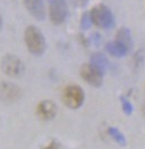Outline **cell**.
<instances>
[{
	"label": "cell",
	"instance_id": "cell-14",
	"mask_svg": "<svg viewBox=\"0 0 145 149\" xmlns=\"http://www.w3.org/2000/svg\"><path fill=\"white\" fill-rule=\"evenodd\" d=\"M43 149H61V147H60V143L58 141L52 140V141L49 142L47 146H45Z\"/></svg>",
	"mask_w": 145,
	"mask_h": 149
},
{
	"label": "cell",
	"instance_id": "cell-7",
	"mask_svg": "<svg viewBox=\"0 0 145 149\" xmlns=\"http://www.w3.org/2000/svg\"><path fill=\"white\" fill-rule=\"evenodd\" d=\"M22 2H23L26 10L35 19L40 20V22L45 20L47 11H46L44 0H22Z\"/></svg>",
	"mask_w": 145,
	"mask_h": 149
},
{
	"label": "cell",
	"instance_id": "cell-3",
	"mask_svg": "<svg viewBox=\"0 0 145 149\" xmlns=\"http://www.w3.org/2000/svg\"><path fill=\"white\" fill-rule=\"evenodd\" d=\"M63 102L69 109H78L85 101V93L79 85H68L63 91Z\"/></svg>",
	"mask_w": 145,
	"mask_h": 149
},
{
	"label": "cell",
	"instance_id": "cell-16",
	"mask_svg": "<svg viewBox=\"0 0 145 149\" xmlns=\"http://www.w3.org/2000/svg\"><path fill=\"white\" fill-rule=\"evenodd\" d=\"M70 1H72V5L76 6V7H84L88 2V0H70Z\"/></svg>",
	"mask_w": 145,
	"mask_h": 149
},
{
	"label": "cell",
	"instance_id": "cell-10",
	"mask_svg": "<svg viewBox=\"0 0 145 149\" xmlns=\"http://www.w3.org/2000/svg\"><path fill=\"white\" fill-rule=\"evenodd\" d=\"M128 49L130 48L127 46H125L124 44H122L121 42H118L116 39L114 42H108L106 44V51L110 55L115 56V57H123V56H125L128 52Z\"/></svg>",
	"mask_w": 145,
	"mask_h": 149
},
{
	"label": "cell",
	"instance_id": "cell-2",
	"mask_svg": "<svg viewBox=\"0 0 145 149\" xmlns=\"http://www.w3.org/2000/svg\"><path fill=\"white\" fill-rule=\"evenodd\" d=\"M93 25L101 29H110L115 25V18L113 13L105 5H97L89 11Z\"/></svg>",
	"mask_w": 145,
	"mask_h": 149
},
{
	"label": "cell",
	"instance_id": "cell-13",
	"mask_svg": "<svg viewBox=\"0 0 145 149\" xmlns=\"http://www.w3.org/2000/svg\"><path fill=\"white\" fill-rule=\"evenodd\" d=\"M92 25H93V22H92V18H90V14L89 13H84L81 18H80V28L83 30H87Z\"/></svg>",
	"mask_w": 145,
	"mask_h": 149
},
{
	"label": "cell",
	"instance_id": "cell-8",
	"mask_svg": "<svg viewBox=\"0 0 145 149\" xmlns=\"http://www.w3.org/2000/svg\"><path fill=\"white\" fill-rule=\"evenodd\" d=\"M37 116L39 119L44 121H49L54 119L55 116L57 114V105L55 104L54 101L50 100H43L37 105Z\"/></svg>",
	"mask_w": 145,
	"mask_h": 149
},
{
	"label": "cell",
	"instance_id": "cell-17",
	"mask_svg": "<svg viewBox=\"0 0 145 149\" xmlns=\"http://www.w3.org/2000/svg\"><path fill=\"white\" fill-rule=\"evenodd\" d=\"M2 25H3V22H2V17H1V15H0V31H1V29H2Z\"/></svg>",
	"mask_w": 145,
	"mask_h": 149
},
{
	"label": "cell",
	"instance_id": "cell-1",
	"mask_svg": "<svg viewBox=\"0 0 145 149\" xmlns=\"http://www.w3.org/2000/svg\"><path fill=\"white\" fill-rule=\"evenodd\" d=\"M25 44L28 49V52L35 56L43 55L46 51V39L44 36L43 31L37 26L30 25L25 29L23 34Z\"/></svg>",
	"mask_w": 145,
	"mask_h": 149
},
{
	"label": "cell",
	"instance_id": "cell-15",
	"mask_svg": "<svg viewBox=\"0 0 145 149\" xmlns=\"http://www.w3.org/2000/svg\"><path fill=\"white\" fill-rule=\"evenodd\" d=\"M122 103H123V109L126 113H130L132 112V105L128 103V101H126L125 99H122Z\"/></svg>",
	"mask_w": 145,
	"mask_h": 149
},
{
	"label": "cell",
	"instance_id": "cell-6",
	"mask_svg": "<svg viewBox=\"0 0 145 149\" xmlns=\"http://www.w3.org/2000/svg\"><path fill=\"white\" fill-rule=\"evenodd\" d=\"M103 73L98 67L93 65L92 63L84 64L80 67V76L81 79L92 86H101L103 83Z\"/></svg>",
	"mask_w": 145,
	"mask_h": 149
},
{
	"label": "cell",
	"instance_id": "cell-12",
	"mask_svg": "<svg viewBox=\"0 0 145 149\" xmlns=\"http://www.w3.org/2000/svg\"><path fill=\"white\" fill-rule=\"evenodd\" d=\"M90 63L93 65H95L96 67H98L102 72H104L105 68L108 65V61L106 60V57L103 54H101V53H95V54H93L92 57H90Z\"/></svg>",
	"mask_w": 145,
	"mask_h": 149
},
{
	"label": "cell",
	"instance_id": "cell-11",
	"mask_svg": "<svg viewBox=\"0 0 145 149\" xmlns=\"http://www.w3.org/2000/svg\"><path fill=\"white\" fill-rule=\"evenodd\" d=\"M116 40L121 42L122 44H124L130 48L132 46V35H130V29L126 27H122L116 34Z\"/></svg>",
	"mask_w": 145,
	"mask_h": 149
},
{
	"label": "cell",
	"instance_id": "cell-5",
	"mask_svg": "<svg viewBox=\"0 0 145 149\" xmlns=\"http://www.w3.org/2000/svg\"><path fill=\"white\" fill-rule=\"evenodd\" d=\"M1 70L9 77H18L23 73L25 65L18 56L14 54H7L1 60Z\"/></svg>",
	"mask_w": 145,
	"mask_h": 149
},
{
	"label": "cell",
	"instance_id": "cell-4",
	"mask_svg": "<svg viewBox=\"0 0 145 149\" xmlns=\"http://www.w3.org/2000/svg\"><path fill=\"white\" fill-rule=\"evenodd\" d=\"M48 16L49 20L54 25L64 24L68 16V5L66 0H49L48 5Z\"/></svg>",
	"mask_w": 145,
	"mask_h": 149
},
{
	"label": "cell",
	"instance_id": "cell-18",
	"mask_svg": "<svg viewBox=\"0 0 145 149\" xmlns=\"http://www.w3.org/2000/svg\"><path fill=\"white\" fill-rule=\"evenodd\" d=\"M143 114L145 116V105H144V108H143Z\"/></svg>",
	"mask_w": 145,
	"mask_h": 149
},
{
	"label": "cell",
	"instance_id": "cell-9",
	"mask_svg": "<svg viewBox=\"0 0 145 149\" xmlns=\"http://www.w3.org/2000/svg\"><path fill=\"white\" fill-rule=\"evenodd\" d=\"M21 95L20 89L12 83H0V100L5 102H12L18 100Z\"/></svg>",
	"mask_w": 145,
	"mask_h": 149
}]
</instances>
